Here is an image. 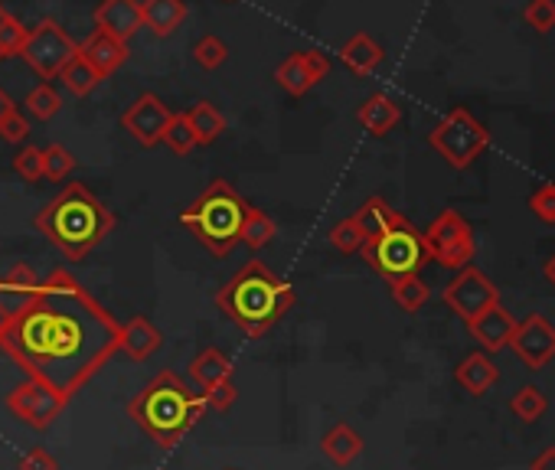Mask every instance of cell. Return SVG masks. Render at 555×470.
Returning a JSON list of instances; mask_svg holds the SVG:
<instances>
[{
  "label": "cell",
  "instance_id": "6da1fadb",
  "mask_svg": "<svg viewBox=\"0 0 555 470\" xmlns=\"http://www.w3.org/2000/svg\"><path fill=\"white\" fill-rule=\"evenodd\" d=\"M118 330V320L69 271H53L0 330V350L23 376L69 402L118 353Z\"/></svg>",
  "mask_w": 555,
  "mask_h": 470
},
{
  "label": "cell",
  "instance_id": "7a4b0ae2",
  "mask_svg": "<svg viewBox=\"0 0 555 470\" xmlns=\"http://www.w3.org/2000/svg\"><path fill=\"white\" fill-rule=\"evenodd\" d=\"M294 301H298V294H294L291 284L285 278H278L258 258H252L236 278H229L216 291L219 311L242 333H249V337H265L291 311Z\"/></svg>",
  "mask_w": 555,
  "mask_h": 470
},
{
  "label": "cell",
  "instance_id": "3957f363",
  "mask_svg": "<svg viewBox=\"0 0 555 470\" xmlns=\"http://www.w3.org/2000/svg\"><path fill=\"white\" fill-rule=\"evenodd\" d=\"M36 229H40L66 258L82 262L95 245H102L108 235L115 232V216H111V209L98 200L89 187L69 183L56 200H49L40 209Z\"/></svg>",
  "mask_w": 555,
  "mask_h": 470
},
{
  "label": "cell",
  "instance_id": "277c9868",
  "mask_svg": "<svg viewBox=\"0 0 555 470\" xmlns=\"http://www.w3.org/2000/svg\"><path fill=\"white\" fill-rule=\"evenodd\" d=\"M128 415L147 438L170 451L203 422L206 402L177 373L164 369L128 402Z\"/></svg>",
  "mask_w": 555,
  "mask_h": 470
},
{
  "label": "cell",
  "instance_id": "5b68a950",
  "mask_svg": "<svg viewBox=\"0 0 555 470\" xmlns=\"http://www.w3.org/2000/svg\"><path fill=\"white\" fill-rule=\"evenodd\" d=\"M245 216H249V203L226 180H213L183 209L180 222L200 239L203 249H209L213 255H229L239 242Z\"/></svg>",
  "mask_w": 555,
  "mask_h": 470
},
{
  "label": "cell",
  "instance_id": "8992f818",
  "mask_svg": "<svg viewBox=\"0 0 555 470\" xmlns=\"http://www.w3.org/2000/svg\"><path fill=\"white\" fill-rule=\"evenodd\" d=\"M363 262L382 275L389 284L399 281V278H409L418 275V271L425 268L428 262V249H425V239L422 232H418L409 219H396L386 232H379L376 239H366L363 242Z\"/></svg>",
  "mask_w": 555,
  "mask_h": 470
},
{
  "label": "cell",
  "instance_id": "52a82bcc",
  "mask_svg": "<svg viewBox=\"0 0 555 470\" xmlns=\"http://www.w3.org/2000/svg\"><path fill=\"white\" fill-rule=\"evenodd\" d=\"M428 144L435 147V151L448 160L451 167H471L474 160L484 154V147L490 144V134L484 131V125L471 115V111H464V108H454L448 111L435 131L428 134Z\"/></svg>",
  "mask_w": 555,
  "mask_h": 470
},
{
  "label": "cell",
  "instance_id": "ba28073f",
  "mask_svg": "<svg viewBox=\"0 0 555 470\" xmlns=\"http://www.w3.org/2000/svg\"><path fill=\"white\" fill-rule=\"evenodd\" d=\"M428 258H435L438 265L461 271L474 262V232L467 226V219L454 209H444V213L431 222L422 232Z\"/></svg>",
  "mask_w": 555,
  "mask_h": 470
},
{
  "label": "cell",
  "instance_id": "9c48e42d",
  "mask_svg": "<svg viewBox=\"0 0 555 470\" xmlns=\"http://www.w3.org/2000/svg\"><path fill=\"white\" fill-rule=\"evenodd\" d=\"M76 53H79V43L56 20H43L30 30L27 46H23L20 56L27 59V66L40 79H56Z\"/></svg>",
  "mask_w": 555,
  "mask_h": 470
},
{
  "label": "cell",
  "instance_id": "30bf717a",
  "mask_svg": "<svg viewBox=\"0 0 555 470\" xmlns=\"http://www.w3.org/2000/svg\"><path fill=\"white\" fill-rule=\"evenodd\" d=\"M69 402L59 395L56 389H49L43 386V382H36V379H27V382H20V386L7 395V408L14 412L23 425H30L36 431H46L49 425L56 422L59 415H63V408Z\"/></svg>",
  "mask_w": 555,
  "mask_h": 470
},
{
  "label": "cell",
  "instance_id": "8fae6325",
  "mask_svg": "<svg viewBox=\"0 0 555 470\" xmlns=\"http://www.w3.org/2000/svg\"><path fill=\"white\" fill-rule=\"evenodd\" d=\"M444 304H448L461 320H474L477 314H484L487 307L500 304V291L493 288V281L484 271L467 265L458 271V278L444 288Z\"/></svg>",
  "mask_w": 555,
  "mask_h": 470
},
{
  "label": "cell",
  "instance_id": "7c38bea8",
  "mask_svg": "<svg viewBox=\"0 0 555 470\" xmlns=\"http://www.w3.org/2000/svg\"><path fill=\"white\" fill-rule=\"evenodd\" d=\"M510 346L529 369H542L555 356V327L546 317L533 314L523 324H516Z\"/></svg>",
  "mask_w": 555,
  "mask_h": 470
},
{
  "label": "cell",
  "instance_id": "4fadbf2b",
  "mask_svg": "<svg viewBox=\"0 0 555 470\" xmlns=\"http://www.w3.org/2000/svg\"><path fill=\"white\" fill-rule=\"evenodd\" d=\"M170 115H174V111L160 102L157 95L147 92L125 111V115H121V125H125V131L138 144L154 147V144H160V138H164V128H167Z\"/></svg>",
  "mask_w": 555,
  "mask_h": 470
},
{
  "label": "cell",
  "instance_id": "5bb4252c",
  "mask_svg": "<svg viewBox=\"0 0 555 470\" xmlns=\"http://www.w3.org/2000/svg\"><path fill=\"white\" fill-rule=\"evenodd\" d=\"M467 330H471V337L484 346V353H500L507 350L510 340H513V330H516V320L507 307L493 304L487 307L484 314H477L474 320H467Z\"/></svg>",
  "mask_w": 555,
  "mask_h": 470
},
{
  "label": "cell",
  "instance_id": "9a60e30c",
  "mask_svg": "<svg viewBox=\"0 0 555 470\" xmlns=\"http://www.w3.org/2000/svg\"><path fill=\"white\" fill-rule=\"evenodd\" d=\"M144 27L138 0H102L95 7V30H102L115 40L128 43L134 33Z\"/></svg>",
  "mask_w": 555,
  "mask_h": 470
},
{
  "label": "cell",
  "instance_id": "2e32d148",
  "mask_svg": "<svg viewBox=\"0 0 555 470\" xmlns=\"http://www.w3.org/2000/svg\"><path fill=\"white\" fill-rule=\"evenodd\" d=\"M79 56L89 63L98 76L108 79L111 72H118L121 66H125L128 59V43L115 40V36H108L102 30H92V36L79 46Z\"/></svg>",
  "mask_w": 555,
  "mask_h": 470
},
{
  "label": "cell",
  "instance_id": "e0dca14e",
  "mask_svg": "<svg viewBox=\"0 0 555 470\" xmlns=\"http://www.w3.org/2000/svg\"><path fill=\"white\" fill-rule=\"evenodd\" d=\"M164 343V333H160L147 317H131L118 330V353H125L128 360L144 363L147 356H154Z\"/></svg>",
  "mask_w": 555,
  "mask_h": 470
},
{
  "label": "cell",
  "instance_id": "ac0fdd59",
  "mask_svg": "<svg viewBox=\"0 0 555 470\" xmlns=\"http://www.w3.org/2000/svg\"><path fill=\"white\" fill-rule=\"evenodd\" d=\"M356 118H360V125L369 131V134H376V138H382V134H389L392 128L399 125V118H402V111L399 105L392 102L389 95H369L366 102L360 105V111H356Z\"/></svg>",
  "mask_w": 555,
  "mask_h": 470
},
{
  "label": "cell",
  "instance_id": "d6986e66",
  "mask_svg": "<svg viewBox=\"0 0 555 470\" xmlns=\"http://www.w3.org/2000/svg\"><path fill=\"white\" fill-rule=\"evenodd\" d=\"M320 451H324L337 467H347L363 454V438H360V431L356 428H350L347 422H340V425H333L324 438H320Z\"/></svg>",
  "mask_w": 555,
  "mask_h": 470
},
{
  "label": "cell",
  "instance_id": "ffe728a7",
  "mask_svg": "<svg viewBox=\"0 0 555 470\" xmlns=\"http://www.w3.org/2000/svg\"><path fill=\"white\" fill-rule=\"evenodd\" d=\"M141 20L144 27L154 30V36H170L187 20V4L183 0H144Z\"/></svg>",
  "mask_w": 555,
  "mask_h": 470
},
{
  "label": "cell",
  "instance_id": "44dd1931",
  "mask_svg": "<svg viewBox=\"0 0 555 470\" xmlns=\"http://www.w3.org/2000/svg\"><path fill=\"white\" fill-rule=\"evenodd\" d=\"M458 382H461V389L464 392H471V395H484L493 382L500 379V369L493 366V360L487 353H471V356H464V363L458 366Z\"/></svg>",
  "mask_w": 555,
  "mask_h": 470
},
{
  "label": "cell",
  "instance_id": "7402d4cb",
  "mask_svg": "<svg viewBox=\"0 0 555 470\" xmlns=\"http://www.w3.org/2000/svg\"><path fill=\"white\" fill-rule=\"evenodd\" d=\"M232 373H236V366H232L229 356L216 350V346H206V350L196 353V360L190 363V376L200 382V389L216 386V382H226V379H232Z\"/></svg>",
  "mask_w": 555,
  "mask_h": 470
},
{
  "label": "cell",
  "instance_id": "603a6c76",
  "mask_svg": "<svg viewBox=\"0 0 555 470\" xmlns=\"http://www.w3.org/2000/svg\"><path fill=\"white\" fill-rule=\"evenodd\" d=\"M340 59L347 63L356 76H369L379 63H382V46L366 33H356L353 40H347V46L340 49Z\"/></svg>",
  "mask_w": 555,
  "mask_h": 470
},
{
  "label": "cell",
  "instance_id": "cb8c5ba5",
  "mask_svg": "<svg viewBox=\"0 0 555 470\" xmlns=\"http://www.w3.org/2000/svg\"><path fill=\"white\" fill-rule=\"evenodd\" d=\"M353 219H356V226L363 229L366 239H376L379 232H386V229L392 226V222L399 219V213H396V209H392L386 200H379V196H373V200H366L360 209H356Z\"/></svg>",
  "mask_w": 555,
  "mask_h": 470
},
{
  "label": "cell",
  "instance_id": "d4e9b609",
  "mask_svg": "<svg viewBox=\"0 0 555 470\" xmlns=\"http://www.w3.org/2000/svg\"><path fill=\"white\" fill-rule=\"evenodd\" d=\"M187 121L196 134V141L200 144H213L222 131H226V118H222V111H216L209 102H196L190 111H187Z\"/></svg>",
  "mask_w": 555,
  "mask_h": 470
},
{
  "label": "cell",
  "instance_id": "484cf974",
  "mask_svg": "<svg viewBox=\"0 0 555 470\" xmlns=\"http://www.w3.org/2000/svg\"><path fill=\"white\" fill-rule=\"evenodd\" d=\"M278 235V226H275V219L271 216H265L262 209H255V206H249V216H245V222H242V232H239V242H245L249 245V249H265V245L275 239Z\"/></svg>",
  "mask_w": 555,
  "mask_h": 470
},
{
  "label": "cell",
  "instance_id": "4316f807",
  "mask_svg": "<svg viewBox=\"0 0 555 470\" xmlns=\"http://www.w3.org/2000/svg\"><path fill=\"white\" fill-rule=\"evenodd\" d=\"M59 79H63V85H66V89L72 92V95H92L95 92V85L98 82H102V76H98V72L89 66V63H85V59L76 53V56H72L69 59V63L63 66V72H59Z\"/></svg>",
  "mask_w": 555,
  "mask_h": 470
},
{
  "label": "cell",
  "instance_id": "83f0119b",
  "mask_svg": "<svg viewBox=\"0 0 555 470\" xmlns=\"http://www.w3.org/2000/svg\"><path fill=\"white\" fill-rule=\"evenodd\" d=\"M431 298V291H428V284L418 278V275H409V278H399V281H392V301H396L402 311H422V307L428 304Z\"/></svg>",
  "mask_w": 555,
  "mask_h": 470
},
{
  "label": "cell",
  "instance_id": "f1b7e54d",
  "mask_svg": "<svg viewBox=\"0 0 555 470\" xmlns=\"http://www.w3.org/2000/svg\"><path fill=\"white\" fill-rule=\"evenodd\" d=\"M27 36H30V27H23L14 14H7L0 7V59L20 56L23 46H27Z\"/></svg>",
  "mask_w": 555,
  "mask_h": 470
},
{
  "label": "cell",
  "instance_id": "f546056e",
  "mask_svg": "<svg viewBox=\"0 0 555 470\" xmlns=\"http://www.w3.org/2000/svg\"><path fill=\"white\" fill-rule=\"evenodd\" d=\"M275 79H278L281 89H285L288 95H294V98L304 95V92L314 85V79H311V72H307V66H304L301 53H298V56H291V59H285V63L278 66Z\"/></svg>",
  "mask_w": 555,
  "mask_h": 470
},
{
  "label": "cell",
  "instance_id": "4dcf8cb0",
  "mask_svg": "<svg viewBox=\"0 0 555 470\" xmlns=\"http://www.w3.org/2000/svg\"><path fill=\"white\" fill-rule=\"evenodd\" d=\"M164 141L170 151L174 154H180V157H187L190 151L200 141H196V134H193V128H190V121H187V111H183V115H170V121H167V128H164Z\"/></svg>",
  "mask_w": 555,
  "mask_h": 470
},
{
  "label": "cell",
  "instance_id": "1f68e13d",
  "mask_svg": "<svg viewBox=\"0 0 555 470\" xmlns=\"http://www.w3.org/2000/svg\"><path fill=\"white\" fill-rule=\"evenodd\" d=\"M510 408H513V415L520 418V422H536V418L546 415L549 402H546V395H542L536 386H523L510 399Z\"/></svg>",
  "mask_w": 555,
  "mask_h": 470
},
{
  "label": "cell",
  "instance_id": "d6a6232c",
  "mask_svg": "<svg viewBox=\"0 0 555 470\" xmlns=\"http://www.w3.org/2000/svg\"><path fill=\"white\" fill-rule=\"evenodd\" d=\"M72 170H76V157H72L69 147H63V144L43 147V177L46 180L59 183V180H66Z\"/></svg>",
  "mask_w": 555,
  "mask_h": 470
},
{
  "label": "cell",
  "instance_id": "836d02e7",
  "mask_svg": "<svg viewBox=\"0 0 555 470\" xmlns=\"http://www.w3.org/2000/svg\"><path fill=\"white\" fill-rule=\"evenodd\" d=\"M27 108H30L33 118L49 121V118L59 115V108H63V95H59L49 82H43V85H36V89L27 95Z\"/></svg>",
  "mask_w": 555,
  "mask_h": 470
},
{
  "label": "cell",
  "instance_id": "e575fe53",
  "mask_svg": "<svg viewBox=\"0 0 555 470\" xmlns=\"http://www.w3.org/2000/svg\"><path fill=\"white\" fill-rule=\"evenodd\" d=\"M363 242H366V235H363V229L356 226V219L350 216V219H343V222H337V226L330 229V245L337 252H343V255H350V252H360L363 249Z\"/></svg>",
  "mask_w": 555,
  "mask_h": 470
},
{
  "label": "cell",
  "instance_id": "d590c367",
  "mask_svg": "<svg viewBox=\"0 0 555 470\" xmlns=\"http://www.w3.org/2000/svg\"><path fill=\"white\" fill-rule=\"evenodd\" d=\"M200 395H203L206 408H213V412H229L239 399V386L232 379H226V382H216V386L203 389Z\"/></svg>",
  "mask_w": 555,
  "mask_h": 470
},
{
  "label": "cell",
  "instance_id": "8d00e7d4",
  "mask_svg": "<svg viewBox=\"0 0 555 470\" xmlns=\"http://www.w3.org/2000/svg\"><path fill=\"white\" fill-rule=\"evenodd\" d=\"M193 56H196V63H200L203 69H219L222 63H226L229 49H226V43L219 40V36H203V40L196 43Z\"/></svg>",
  "mask_w": 555,
  "mask_h": 470
},
{
  "label": "cell",
  "instance_id": "74e56055",
  "mask_svg": "<svg viewBox=\"0 0 555 470\" xmlns=\"http://www.w3.org/2000/svg\"><path fill=\"white\" fill-rule=\"evenodd\" d=\"M526 23L539 33H549L555 27V0H529L523 10Z\"/></svg>",
  "mask_w": 555,
  "mask_h": 470
},
{
  "label": "cell",
  "instance_id": "f35d334b",
  "mask_svg": "<svg viewBox=\"0 0 555 470\" xmlns=\"http://www.w3.org/2000/svg\"><path fill=\"white\" fill-rule=\"evenodd\" d=\"M14 170L27 183L40 180L43 177V147H23V151L14 157Z\"/></svg>",
  "mask_w": 555,
  "mask_h": 470
},
{
  "label": "cell",
  "instance_id": "ab89813d",
  "mask_svg": "<svg viewBox=\"0 0 555 470\" xmlns=\"http://www.w3.org/2000/svg\"><path fill=\"white\" fill-rule=\"evenodd\" d=\"M27 134H30V121L20 115V111H10V115L0 121V138L10 141V144H20V141H27Z\"/></svg>",
  "mask_w": 555,
  "mask_h": 470
},
{
  "label": "cell",
  "instance_id": "60d3db41",
  "mask_svg": "<svg viewBox=\"0 0 555 470\" xmlns=\"http://www.w3.org/2000/svg\"><path fill=\"white\" fill-rule=\"evenodd\" d=\"M529 209H533L542 222H555V183H546L542 190H536L533 200H529Z\"/></svg>",
  "mask_w": 555,
  "mask_h": 470
},
{
  "label": "cell",
  "instance_id": "b9f144b4",
  "mask_svg": "<svg viewBox=\"0 0 555 470\" xmlns=\"http://www.w3.org/2000/svg\"><path fill=\"white\" fill-rule=\"evenodd\" d=\"M4 284H10V288H20V291H33L36 284H40V278H36V271L30 265H14V268H10V275L4 278Z\"/></svg>",
  "mask_w": 555,
  "mask_h": 470
},
{
  "label": "cell",
  "instance_id": "7bdbcfd3",
  "mask_svg": "<svg viewBox=\"0 0 555 470\" xmlns=\"http://www.w3.org/2000/svg\"><path fill=\"white\" fill-rule=\"evenodd\" d=\"M20 470H59V461L46 448H36L20 461Z\"/></svg>",
  "mask_w": 555,
  "mask_h": 470
},
{
  "label": "cell",
  "instance_id": "ee69618b",
  "mask_svg": "<svg viewBox=\"0 0 555 470\" xmlns=\"http://www.w3.org/2000/svg\"><path fill=\"white\" fill-rule=\"evenodd\" d=\"M301 59H304V66H307V72H311V79L314 82H320L330 72V63H327V56L324 53H317V49H311V53H301Z\"/></svg>",
  "mask_w": 555,
  "mask_h": 470
},
{
  "label": "cell",
  "instance_id": "f6af8a7d",
  "mask_svg": "<svg viewBox=\"0 0 555 470\" xmlns=\"http://www.w3.org/2000/svg\"><path fill=\"white\" fill-rule=\"evenodd\" d=\"M529 470H555V448H546L533 464H529Z\"/></svg>",
  "mask_w": 555,
  "mask_h": 470
},
{
  "label": "cell",
  "instance_id": "bcb514c9",
  "mask_svg": "<svg viewBox=\"0 0 555 470\" xmlns=\"http://www.w3.org/2000/svg\"><path fill=\"white\" fill-rule=\"evenodd\" d=\"M10 111H17V108H14V98H10L4 89H0V121H4V118L10 115Z\"/></svg>",
  "mask_w": 555,
  "mask_h": 470
},
{
  "label": "cell",
  "instance_id": "7dc6e473",
  "mask_svg": "<svg viewBox=\"0 0 555 470\" xmlns=\"http://www.w3.org/2000/svg\"><path fill=\"white\" fill-rule=\"evenodd\" d=\"M546 278H549V281L555 284V255L549 258V265H546Z\"/></svg>",
  "mask_w": 555,
  "mask_h": 470
},
{
  "label": "cell",
  "instance_id": "c3c4849f",
  "mask_svg": "<svg viewBox=\"0 0 555 470\" xmlns=\"http://www.w3.org/2000/svg\"><path fill=\"white\" fill-rule=\"evenodd\" d=\"M229 470H232V467H229Z\"/></svg>",
  "mask_w": 555,
  "mask_h": 470
}]
</instances>
